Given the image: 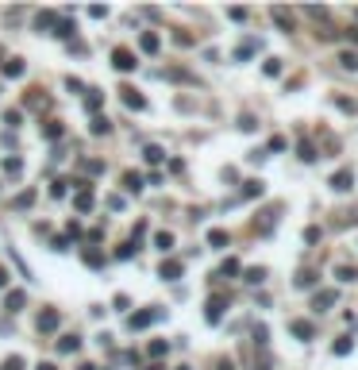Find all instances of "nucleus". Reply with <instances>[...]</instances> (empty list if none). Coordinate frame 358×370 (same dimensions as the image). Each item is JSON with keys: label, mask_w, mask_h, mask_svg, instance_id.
<instances>
[{"label": "nucleus", "mask_w": 358, "mask_h": 370, "mask_svg": "<svg viewBox=\"0 0 358 370\" xmlns=\"http://www.w3.org/2000/svg\"><path fill=\"white\" fill-rule=\"evenodd\" d=\"M273 23H277V27L281 31H293V23H297V19H293V12H289V8H273Z\"/></svg>", "instance_id": "0eeeda50"}, {"label": "nucleus", "mask_w": 358, "mask_h": 370, "mask_svg": "<svg viewBox=\"0 0 358 370\" xmlns=\"http://www.w3.org/2000/svg\"><path fill=\"white\" fill-rule=\"evenodd\" d=\"M101 101H104L101 93H97V89H89V97H85V108H89V112H97V108H101Z\"/></svg>", "instance_id": "a878e982"}, {"label": "nucleus", "mask_w": 358, "mask_h": 370, "mask_svg": "<svg viewBox=\"0 0 358 370\" xmlns=\"http://www.w3.org/2000/svg\"><path fill=\"white\" fill-rule=\"evenodd\" d=\"M335 301H339V293H335V289H316V293H312V309H316V312H328Z\"/></svg>", "instance_id": "f03ea898"}, {"label": "nucleus", "mask_w": 358, "mask_h": 370, "mask_svg": "<svg viewBox=\"0 0 358 370\" xmlns=\"http://www.w3.org/2000/svg\"><path fill=\"white\" fill-rule=\"evenodd\" d=\"M166 351H170V343H162V340H154V343H150V355H154V359H162Z\"/></svg>", "instance_id": "2f4dec72"}, {"label": "nucleus", "mask_w": 358, "mask_h": 370, "mask_svg": "<svg viewBox=\"0 0 358 370\" xmlns=\"http://www.w3.org/2000/svg\"><path fill=\"white\" fill-rule=\"evenodd\" d=\"M297 158H301V162H316L320 154H316L312 143H304V139H301V143H297Z\"/></svg>", "instance_id": "9d476101"}, {"label": "nucleus", "mask_w": 358, "mask_h": 370, "mask_svg": "<svg viewBox=\"0 0 358 370\" xmlns=\"http://www.w3.org/2000/svg\"><path fill=\"white\" fill-rule=\"evenodd\" d=\"M4 74H8V77H19V74H23V62H19V58H8V62H4Z\"/></svg>", "instance_id": "5701e85b"}, {"label": "nucleus", "mask_w": 358, "mask_h": 370, "mask_svg": "<svg viewBox=\"0 0 358 370\" xmlns=\"http://www.w3.org/2000/svg\"><path fill=\"white\" fill-rule=\"evenodd\" d=\"M228 15H231V19H239V23H243V19H246V15H250V12H246V8H231Z\"/></svg>", "instance_id": "ea45409f"}, {"label": "nucleus", "mask_w": 358, "mask_h": 370, "mask_svg": "<svg viewBox=\"0 0 358 370\" xmlns=\"http://www.w3.org/2000/svg\"><path fill=\"white\" fill-rule=\"evenodd\" d=\"M31 201H35V193H23V197H15V208H27Z\"/></svg>", "instance_id": "c9c22d12"}, {"label": "nucleus", "mask_w": 358, "mask_h": 370, "mask_svg": "<svg viewBox=\"0 0 358 370\" xmlns=\"http://www.w3.org/2000/svg\"><path fill=\"white\" fill-rule=\"evenodd\" d=\"M119 93H123V104H127V108H135V112H143V108H146V101H143L135 89H131V85H123Z\"/></svg>", "instance_id": "6e6552de"}, {"label": "nucleus", "mask_w": 358, "mask_h": 370, "mask_svg": "<svg viewBox=\"0 0 358 370\" xmlns=\"http://www.w3.org/2000/svg\"><path fill=\"white\" fill-rule=\"evenodd\" d=\"M4 170H8V174H19V170H23V162H19V158H8V162H4Z\"/></svg>", "instance_id": "f704fd0d"}, {"label": "nucleus", "mask_w": 358, "mask_h": 370, "mask_svg": "<svg viewBox=\"0 0 358 370\" xmlns=\"http://www.w3.org/2000/svg\"><path fill=\"white\" fill-rule=\"evenodd\" d=\"M351 185H355V174H351V170H339V174H331V189H335V193H347Z\"/></svg>", "instance_id": "39448f33"}, {"label": "nucleus", "mask_w": 358, "mask_h": 370, "mask_svg": "<svg viewBox=\"0 0 358 370\" xmlns=\"http://www.w3.org/2000/svg\"><path fill=\"white\" fill-rule=\"evenodd\" d=\"M208 247H228V232H224V228H212V232H208Z\"/></svg>", "instance_id": "a211bd4d"}, {"label": "nucleus", "mask_w": 358, "mask_h": 370, "mask_svg": "<svg viewBox=\"0 0 358 370\" xmlns=\"http://www.w3.org/2000/svg\"><path fill=\"white\" fill-rule=\"evenodd\" d=\"M335 108H339V112H355V101H347V97H339V101H335Z\"/></svg>", "instance_id": "72a5a7b5"}, {"label": "nucleus", "mask_w": 358, "mask_h": 370, "mask_svg": "<svg viewBox=\"0 0 358 370\" xmlns=\"http://www.w3.org/2000/svg\"><path fill=\"white\" fill-rule=\"evenodd\" d=\"M0 285H8V274H4V266H0Z\"/></svg>", "instance_id": "a19ab883"}, {"label": "nucleus", "mask_w": 358, "mask_h": 370, "mask_svg": "<svg viewBox=\"0 0 358 370\" xmlns=\"http://www.w3.org/2000/svg\"><path fill=\"white\" fill-rule=\"evenodd\" d=\"M224 309H228V301H224V297H208L204 320H208V324H220V320H224Z\"/></svg>", "instance_id": "7ed1b4c3"}, {"label": "nucleus", "mask_w": 358, "mask_h": 370, "mask_svg": "<svg viewBox=\"0 0 358 370\" xmlns=\"http://www.w3.org/2000/svg\"><path fill=\"white\" fill-rule=\"evenodd\" d=\"M335 278H339V281H358V270L355 266H339V270H335Z\"/></svg>", "instance_id": "393cba45"}, {"label": "nucleus", "mask_w": 358, "mask_h": 370, "mask_svg": "<svg viewBox=\"0 0 358 370\" xmlns=\"http://www.w3.org/2000/svg\"><path fill=\"white\" fill-rule=\"evenodd\" d=\"M243 197H262V181H246V185H243Z\"/></svg>", "instance_id": "7c9ffc66"}, {"label": "nucleus", "mask_w": 358, "mask_h": 370, "mask_svg": "<svg viewBox=\"0 0 358 370\" xmlns=\"http://www.w3.org/2000/svg\"><path fill=\"white\" fill-rule=\"evenodd\" d=\"M143 158H146V162H162V158H166V150H162V147H146Z\"/></svg>", "instance_id": "bb28decb"}, {"label": "nucleus", "mask_w": 358, "mask_h": 370, "mask_svg": "<svg viewBox=\"0 0 358 370\" xmlns=\"http://www.w3.org/2000/svg\"><path fill=\"white\" fill-rule=\"evenodd\" d=\"M77 347H81L77 336H62V340H58V351H77Z\"/></svg>", "instance_id": "4be33fe9"}, {"label": "nucleus", "mask_w": 358, "mask_h": 370, "mask_svg": "<svg viewBox=\"0 0 358 370\" xmlns=\"http://www.w3.org/2000/svg\"><path fill=\"white\" fill-rule=\"evenodd\" d=\"M146 370H162V367H146Z\"/></svg>", "instance_id": "37998d69"}, {"label": "nucleus", "mask_w": 358, "mask_h": 370, "mask_svg": "<svg viewBox=\"0 0 358 370\" xmlns=\"http://www.w3.org/2000/svg\"><path fill=\"white\" fill-rule=\"evenodd\" d=\"M181 370H189V367H181Z\"/></svg>", "instance_id": "a18cd8bd"}, {"label": "nucleus", "mask_w": 358, "mask_h": 370, "mask_svg": "<svg viewBox=\"0 0 358 370\" xmlns=\"http://www.w3.org/2000/svg\"><path fill=\"white\" fill-rule=\"evenodd\" d=\"M254 50H258V39H246V43H239V50H235V58H239V62H246L250 54H254Z\"/></svg>", "instance_id": "2eb2a0df"}, {"label": "nucleus", "mask_w": 358, "mask_h": 370, "mask_svg": "<svg viewBox=\"0 0 358 370\" xmlns=\"http://www.w3.org/2000/svg\"><path fill=\"white\" fill-rule=\"evenodd\" d=\"M139 46H143L146 54H158V46H162V43H158V35H154V31H146L143 39H139Z\"/></svg>", "instance_id": "dca6fc26"}, {"label": "nucleus", "mask_w": 358, "mask_h": 370, "mask_svg": "<svg viewBox=\"0 0 358 370\" xmlns=\"http://www.w3.org/2000/svg\"><path fill=\"white\" fill-rule=\"evenodd\" d=\"M123 189H127V193H139V189H143V178H139V174H123Z\"/></svg>", "instance_id": "aec40b11"}, {"label": "nucleus", "mask_w": 358, "mask_h": 370, "mask_svg": "<svg viewBox=\"0 0 358 370\" xmlns=\"http://www.w3.org/2000/svg\"><path fill=\"white\" fill-rule=\"evenodd\" d=\"M73 208H77V212H89V208H93V193L81 189L77 197H73Z\"/></svg>", "instance_id": "ddd939ff"}, {"label": "nucleus", "mask_w": 358, "mask_h": 370, "mask_svg": "<svg viewBox=\"0 0 358 370\" xmlns=\"http://www.w3.org/2000/svg\"><path fill=\"white\" fill-rule=\"evenodd\" d=\"M108 127H112V123H108L104 116H97V120H93V135H108Z\"/></svg>", "instance_id": "c756f323"}, {"label": "nucleus", "mask_w": 358, "mask_h": 370, "mask_svg": "<svg viewBox=\"0 0 358 370\" xmlns=\"http://www.w3.org/2000/svg\"><path fill=\"white\" fill-rule=\"evenodd\" d=\"M355 15H358V12H355Z\"/></svg>", "instance_id": "49530a36"}, {"label": "nucleus", "mask_w": 358, "mask_h": 370, "mask_svg": "<svg viewBox=\"0 0 358 370\" xmlns=\"http://www.w3.org/2000/svg\"><path fill=\"white\" fill-rule=\"evenodd\" d=\"M54 328H58V312L46 309L43 316H39V332H54Z\"/></svg>", "instance_id": "9b49d317"}, {"label": "nucleus", "mask_w": 358, "mask_h": 370, "mask_svg": "<svg viewBox=\"0 0 358 370\" xmlns=\"http://www.w3.org/2000/svg\"><path fill=\"white\" fill-rule=\"evenodd\" d=\"M243 278L250 281V285H262V281H266V270H262V266H250V270L243 274Z\"/></svg>", "instance_id": "412c9836"}, {"label": "nucleus", "mask_w": 358, "mask_h": 370, "mask_svg": "<svg viewBox=\"0 0 358 370\" xmlns=\"http://www.w3.org/2000/svg\"><path fill=\"white\" fill-rule=\"evenodd\" d=\"M289 332H293L297 340H304V343H308V340L316 336V328L308 324V320H289Z\"/></svg>", "instance_id": "20e7f679"}, {"label": "nucleus", "mask_w": 358, "mask_h": 370, "mask_svg": "<svg viewBox=\"0 0 358 370\" xmlns=\"http://www.w3.org/2000/svg\"><path fill=\"white\" fill-rule=\"evenodd\" d=\"M158 274H162V278H166V281H177V278H181V262H177V258H166V262H162V270H158Z\"/></svg>", "instance_id": "1a4fd4ad"}, {"label": "nucleus", "mask_w": 358, "mask_h": 370, "mask_svg": "<svg viewBox=\"0 0 358 370\" xmlns=\"http://www.w3.org/2000/svg\"><path fill=\"white\" fill-rule=\"evenodd\" d=\"M23 301H27V297H23V289L8 293V312H19V309H23Z\"/></svg>", "instance_id": "6ab92c4d"}, {"label": "nucleus", "mask_w": 358, "mask_h": 370, "mask_svg": "<svg viewBox=\"0 0 358 370\" xmlns=\"http://www.w3.org/2000/svg\"><path fill=\"white\" fill-rule=\"evenodd\" d=\"M220 274H224V278H231V274H239V258H224V266H220Z\"/></svg>", "instance_id": "cd10ccee"}, {"label": "nucleus", "mask_w": 358, "mask_h": 370, "mask_svg": "<svg viewBox=\"0 0 358 370\" xmlns=\"http://www.w3.org/2000/svg\"><path fill=\"white\" fill-rule=\"evenodd\" d=\"M35 370H54V367H50V363H39V367H35Z\"/></svg>", "instance_id": "79ce46f5"}, {"label": "nucleus", "mask_w": 358, "mask_h": 370, "mask_svg": "<svg viewBox=\"0 0 358 370\" xmlns=\"http://www.w3.org/2000/svg\"><path fill=\"white\" fill-rule=\"evenodd\" d=\"M85 262L89 266H104V254L101 251H85Z\"/></svg>", "instance_id": "473e14b6"}, {"label": "nucleus", "mask_w": 358, "mask_h": 370, "mask_svg": "<svg viewBox=\"0 0 358 370\" xmlns=\"http://www.w3.org/2000/svg\"><path fill=\"white\" fill-rule=\"evenodd\" d=\"M112 66H116V70H123V74H127V70H135L139 62H135V54H131L127 46H116V50H112Z\"/></svg>", "instance_id": "f257e3e1"}, {"label": "nucleus", "mask_w": 358, "mask_h": 370, "mask_svg": "<svg viewBox=\"0 0 358 370\" xmlns=\"http://www.w3.org/2000/svg\"><path fill=\"white\" fill-rule=\"evenodd\" d=\"M339 66L343 70H358V50H339Z\"/></svg>", "instance_id": "f3484780"}, {"label": "nucleus", "mask_w": 358, "mask_h": 370, "mask_svg": "<svg viewBox=\"0 0 358 370\" xmlns=\"http://www.w3.org/2000/svg\"><path fill=\"white\" fill-rule=\"evenodd\" d=\"M331 351H335V355H351V351H355V340H351V336H339V340L331 343Z\"/></svg>", "instance_id": "f8f14e48"}, {"label": "nucleus", "mask_w": 358, "mask_h": 370, "mask_svg": "<svg viewBox=\"0 0 358 370\" xmlns=\"http://www.w3.org/2000/svg\"><path fill=\"white\" fill-rule=\"evenodd\" d=\"M131 254H135V247H131V243H123V247L116 251V258H131Z\"/></svg>", "instance_id": "58836bf2"}, {"label": "nucleus", "mask_w": 358, "mask_h": 370, "mask_svg": "<svg viewBox=\"0 0 358 370\" xmlns=\"http://www.w3.org/2000/svg\"><path fill=\"white\" fill-rule=\"evenodd\" d=\"M154 247H158V251H170V247H173V236H170V232H158V236H154Z\"/></svg>", "instance_id": "b1692460"}, {"label": "nucleus", "mask_w": 358, "mask_h": 370, "mask_svg": "<svg viewBox=\"0 0 358 370\" xmlns=\"http://www.w3.org/2000/svg\"><path fill=\"white\" fill-rule=\"evenodd\" d=\"M62 135V123H46V139H58Z\"/></svg>", "instance_id": "4c0bfd02"}, {"label": "nucleus", "mask_w": 358, "mask_h": 370, "mask_svg": "<svg viewBox=\"0 0 358 370\" xmlns=\"http://www.w3.org/2000/svg\"><path fill=\"white\" fill-rule=\"evenodd\" d=\"M158 316H162V309H146V312H135L127 324H131V328H146V324H154Z\"/></svg>", "instance_id": "423d86ee"}, {"label": "nucleus", "mask_w": 358, "mask_h": 370, "mask_svg": "<svg viewBox=\"0 0 358 370\" xmlns=\"http://www.w3.org/2000/svg\"><path fill=\"white\" fill-rule=\"evenodd\" d=\"M293 285H297V289H316V274H312V270H301Z\"/></svg>", "instance_id": "4468645a"}, {"label": "nucleus", "mask_w": 358, "mask_h": 370, "mask_svg": "<svg viewBox=\"0 0 358 370\" xmlns=\"http://www.w3.org/2000/svg\"><path fill=\"white\" fill-rule=\"evenodd\" d=\"M262 74H266V77H277V74H281V62H277V58H270L266 66H262Z\"/></svg>", "instance_id": "c85d7f7f"}, {"label": "nucleus", "mask_w": 358, "mask_h": 370, "mask_svg": "<svg viewBox=\"0 0 358 370\" xmlns=\"http://www.w3.org/2000/svg\"><path fill=\"white\" fill-rule=\"evenodd\" d=\"M220 370H231V367H220Z\"/></svg>", "instance_id": "c03bdc74"}, {"label": "nucleus", "mask_w": 358, "mask_h": 370, "mask_svg": "<svg viewBox=\"0 0 358 370\" xmlns=\"http://www.w3.org/2000/svg\"><path fill=\"white\" fill-rule=\"evenodd\" d=\"M304 12L312 15V19H328V8H304Z\"/></svg>", "instance_id": "e433bc0d"}]
</instances>
